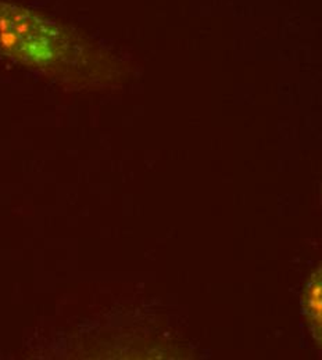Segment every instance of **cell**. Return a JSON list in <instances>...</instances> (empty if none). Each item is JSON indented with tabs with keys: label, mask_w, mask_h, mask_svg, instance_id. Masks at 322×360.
I'll use <instances>...</instances> for the list:
<instances>
[{
	"label": "cell",
	"mask_w": 322,
	"mask_h": 360,
	"mask_svg": "<svg viewBox=\"0 0 322 360\" xmlns=\"http://www.w3.org/2000/svg\"><path fill=\"white\" fill-rule=\"evenodd\" d=\"M0 56L25 67L58 72L80 71L96 54L92 46L57 21L0 0Z\"/></svg>",
	"instance_id": "cell-1"
},
{
	"label": "cell",
	"mask_w": 322,
	"mask_h": 360,
	"mask_svg": "<svg viewBox=\"0 0 322 360\" xmlns=\"http://www.w3.org/2000/svg\"><path fill=\"white\" fill-rule=\"evenodd\" d=\"M302 311L322 352V265L311 274L302 294Z\"/></svg>",
	"instance_id": "cell-2"
}]
</instances>
